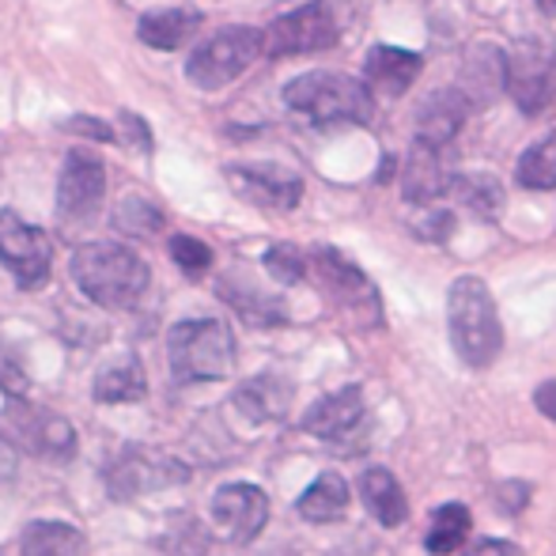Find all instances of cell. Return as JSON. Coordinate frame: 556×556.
<instances>
[{
    "instance_id": "1",
    "label": "cell",
    "mask_w": 556,
    "mask_h": 556,
    "mask_svg": "<svg viewBox=\"0 0 556 556\" xmlns=\"http://www.w3.org/2000/svg\"><path fill=\"white\" fill-rule=\"evenodd\" d=\"M68 273H73L76 288L103 311L137 307L152 280L144 257L125 242H84L73 250Z\"/></svg>"
},
{
    "instance_id": "2",
    "label": "cell",
    "mask_w": 556,
    "mask_h": 556,
    "mask_svg": "<svg viewBox=\"0 0 556 556\" xmlns=\"http://www.w3.org/2000/svg\"><path fill=\"white\" fill-rule=\"evenodd\" d=\"M446 323H451V344L458 359L473 371L496 364L504 349V326H500L496 303L481 277H458L446 292Z\"/></svg>"
},
{
    "instance_id": "3",
    "label": "cell",
    "mask_w": 556,
    "mask_h": 556,
    "mask_svg": "<svg viewBox=\"0 0 556 556\" xmlns=\"http://www.w3.org/2000/svg\"><path fill=\"white\" fill-rule=\"evenodd\" d=\"M175 382H220L235 371V337L220 318H186L167 333Z\"/></svg>"
},
{
    "instance_id": "4",
    "label": "cell",
    "mask_w": 556,
    "mask_h": 556,
    "mask_svg": "<svg viewBox=\"0 0 556 556\" xmlns=\"http://www.w3.org/2000/svg\"><path fill=\"white\" fill-rule=\"evenodd\" d=\"M285 103L318 125H367L375 117V96L367 84L344 73H303L285 88Z\"/></svg>"
},
{
    "instance_id": "5",
    "label": "cell",
    "mask_w": 556,
    "mask_h": 556,
    "mask_svg": "<svg viewBox=\"0 0 556 556\" xmlns=\"http://www.w3.org/2000/svg\"><path fill=\"white\" fill-rule=\"evenodd\" d=\"M265 53V30L257 27H227L201 42L186 61V80L201 91H220L239 80L250 65Z\"/></svg>"
},
{
    "instance_id": "6",
    "label": "cell",
    "mask_w": 556,
    "mask_h": 556,
    "mask_svg": "<svg viewBox=\"0 0 556 556\" xmlns=\"http://www.w3.org/2000/svg\"><path fill=\"white\" fill-rule=\"evenodd\" d=\"M341 42V20L330 0H311L265 27V58H303Z\"/></svg>"
},
{
    "instance_id": "7",
    "label": "cell",
    "mask_w": 556,
    "mask_h": 556,
    "mask_svg": "<svg viewBox=\"0 0 556 556\" xmlns=\"http://www.w3.org/2000/svg\"><path fill=\"white\" fill-rule=\"evenodd\" d=\"M0 425L12 432L15 446H23V451L35 454V458H42V462H58V466H65V462L76 454V428L68 425L61 413L27 402V397L8 402L4 420H0Z\"/></svg>"
},
{
    "instance_id": "8",
    "label": "cell",
    "mask_w": 556,
    "mask_h": 556,
    "mask_svg": "<svg viewBox=\"0 0 556 556\" xmlns=\"http://www.w3.org/2000/svg\"><path fill=\"white\" fill-rule=\"evenodd\" d=\"M186 481H190V466L155 451V446H140V443L125 446L111 466H106V492H111V500L148 496L155 489H170V484H186Z\"/></svg>"
},
{
    "instance_id": "9",
    "label": "cell",
    "mask_w": 556,
    "mask_h": 556,
    "mask_svg": "<svg viewBox=\"0 0 556 556\" xmlns=\"http://www.w3.org/2000/svg\"><path fill=\"white\" fill-rule=\"evenodd\" d=\"M0 262L15 277V285L35 292L50 280L53 269V242L42 227L27 224L12 208L0 213Z\"/></svg>"
},
{
    "instance_id": "10",
    "label": "cell",
    "mask_w": 556,
    "mask_h": 556,
    "mask_svg": "<svg viewBox=\"0 0 556 556\" xmlns=\"http://www.w3.org/2000/svg\"><path fill=\"white\" fill-rule=\"evenodd\" d=\"M106 198V167L99 155L73 148L58 178V213L68 224H88L99 216Z\"/></svg>"
},
{
    "instance_id": "11",
    "label": "cell",
    "mask_w": 556,
    "mask_h": 556,
    "mask_svg": "<svg viewBox=\"0 0 556 556\" xmlns=\"http://www.w3.org/2000/svg\"><path fill=\"white\" fill-rule=\"evenodd\" d=\"M553 68L556 50L542 38H527L507 53V91L522 114H542L553 99Z\"/></svg>"
},
{
    "instance_id": "12",
    "label": "cell",
    "mask_w": 556,
    "mask_h": 556,
    "mask_svg": "<svg viewBox=\"0 0 556 556\" xmlns=\"http://www.w3.org/2000/svg\"><path fill=\"white\" fill-rule=\"evenodd\" d=\"M208 515H213V527L224 542L250 545L269 522V496L250 481L224 484L208 504Z\"/></svg>"
},
{
    "instance_id": "13",
    "label": "cell",
    "mask_w": 556,
    "mask_h": 556,
    "mask_svg": "<svg viewBox=\"0 0 556 556\" xmlns=\"http://www.w3.org/2000/svg\"><path fill=\"white\" fill-rule=\"evenodd\" d=\"M227 182L239 198H247L257 208L288 213L303 198V178L285 167H273V163H235V167H227Z\"/></svg>"
},
{
    "instance_id": "14",
    "label": "cell",
    "mask_w": 556,
    "mask_h": 556,
    "mask_svg": "<svg viewBox=\"0 0 556 556\" xmlns=\"http://www.w3.org/2000/svg\"><path fill=\"white\" fill-rule=\"evenodd\" d=\"M311 269L318 273L323 288L333 295L337 303H341V307L364 311L371 323H379V292H375L371 280H367L364 273H359L356 265L341 254V250L318 247L315 254H311Z\"/></svg>"
},
{
    "instance_id": "15",
    "label": "cell",
    "mask_w": 556,
    "mask_h": 556,
    "mask_svg": "<svg viewBox=\"0 0 556 556\" xmlns=\"http://www.w3.org/2000/svg\"><path fill=\"white\" fill-rule=\"evenodd\" d=\"M454 170L451 163H446L443 148L428 144V140H413L409 148V160H405L402 167V198L409 201V205H432V201H440L443 193L454 190Z\"/></svg>"
},
{
    "instance_id": "16",
    "label": "cell",
    "mask_w": 556,
    "mask_h": 556,
    "mask_svg": "<svg viewBox=\"0 0 556 556\" xmlns=\"http://www.w3.org/2000/svg\"><path fill=\"white\" fill-rule=\"evenodd\" d=\"M425 73V58L402 46H371L364 58V76L367 88L382 91V96H405L417 84V76Z\"/></svg>"
},
{
    "instance_id": "17",
    "label": "cell",
    "mask_w": 556,
    "mask_h": 556,
    "mask_svg": "<svg viewBox=\"0 0 556 556\" xmlns=\"http://www.w3.org/2000/svg\"><path fill=\"white\" fill-rule=\"evenodd\" d=\"M469 99L462 88H443L435 96H428L417 111V140H428L435 148H446L458 129L466 125V114H469Z\"/></svg>"
},
{
    "instance_id": "18",
    "label": "cell",
    "mask_w": 556,
    "mask_h": 556,
    "mask_svg": "<svg viewBox=\"0 0 556 556\" xmlns=\"http://www.w3.org/2000/svg\"><path fill=\"white\" fill-rule=\"evenodd\" d=\"M359 420H364V390L344 387L311 405L303 417V432H311L315 440H341L352 428H359Z\"/></svg>"
},
{
    "instance_id": "19",
    "label": "cell",
    "mask_w": 556,
    "mask_h": 556,
    "mask_svg": "<svg viewBox=\"0 0 556 556\" xmlns=\"http://www.w3.org/2000/svg\"><path fill=\"white\" fill-rule=\"evenodd\" d=\"M91 394H96L99 405H132V402H144L148 394V379H144V367L132 352L125 356L111 359V364L99 367L96 382H91Z\"/></svg>"
},
{
    "instance_id": "20",
    "label": "cell",
    "mask_w": 556,
    "mask_h": 556,
    "mask_svg": "<svg viewBox=\"0 0 556 556\" xmlns=\"http://www.w3.org/2000/svg\"><path fill=\"white\" fill-rule=\"evenodd\" d=\"M359 500L375 515V522H382L387 530L402 527L409 519V504H405V492L397 484V477L382 466H371L359 473Z\"/></svg>"
},
{
    "instance_id": "21",
    "label": "cell",
    "mask_w": 556,
    "mask_h": 556,
    "mask_svg": "<svg viewBox=\"0 0 556 556\" xmlns=\"http://www.w3.org/2000/svg\"><path fill=\"white\" fill-rule=\"evenodd\" d=\"M23 556H88V538L65 519H35L20 534Z\"/></svg>"
},
{
    "instance_id": "22",
    "label": "cell",
    "mask_w": 556,
    "mask_h": 556,
    "mask_svg": "<svg viewBox=\"0 0 556 556\" xmlns=\"http://www.w3.org/2000/svg\"><path fill=\"white\" fill-rule=\"evenodd\" d=\"M235 409L250 420V425H265V420H280L288 413V402H292V387L277 375H257V379L242 382L235 390Z\"/></svg>"
},
{
    "instance_id": "23",
    "label": "cell",
    "mask_w": 556,
    "mask_h": 556,
    "mask_svg": "<svg viewBox=\"0 0 556 556\" xmlns=\"http://www.w3.org/2000/svg\"><path fill=\"white\" fill-rule=\"evenodd\" d=\"M198 30L201 12H193V8H163V12L140 15L137 23V38L152 50H182Z\"/></svg>"
},
{
    "instance_id": "24",
    "label": "cell",
    "mask_w": 556,
    "mask_h": 556,
    "mask_svg": "<svg viewBox=\"0 0 556 556\" xmlns=\"http://www.w3.org/2000/svg\"><path fill=\"white\" fill-rule=\"evenodd\" d=\"M295 511L307 522H337L349 511V484H344V477L333 473V469L318 473L315 481L307 484V492L295 500Z\"/></svg>"
},
{
    "instance_id": "25",
    "label": "cell",
    "mask_w": 556,
    "mask_h": 556,
    "mask_svg": "<svg viewBox=\"0 0 556 556\" xmlns=\"http://www.w3.org/2000/svg\"><path fill=\"white\" fill-rule=\"evenodd\" d=\"M216 292L224 295L227 303H231L235 311H239V318L242 323H250V326H280L285 323V303L277 300V295H265V292H257L250 280H239V277H224L220 280V288Z\"/></svg>"
},
{
    "instance_id": "26",
    "label": "cell",
    "mask_w": 556,
    "mask_h": 556,
    "mask_svg": "<svg viewBox=\"0 0 556 556\" xmlns=\"http://www.w3.org/2000/svg\"><path fill=\"white\" fill-rule=\"evenodd\" d=\"M454 198L462 201L466 213H473L477 220H496L504 213V186L484 170H466L454 178Z\"/></svg>"
},
{
    "instance_id": "27",
    "label": "cell",
    "mask_w": 556,
    "mask_h": 556,
    "mask_svg": "<svg viewBox=\"0 0 556 556\" xmlns=\"http://www.w3.org/2000/svg\"><path fill=\"white\" fill-rule=\"evenodd\" d=\"M469 530H473V515H469V507L443 504L440 511L432 515V530H428V538H425L428 556H451L454 549H462V542L469 538Z\"/></svg>"
},
{
    "instance_id": "28",
    "label": "cell",
    "mask_w": 556,
    "mask_h": 556,
    "mask_svg": "<svg viewBox=\"0 0 556 556\" xmlns=\"http://www.w3.org/2000/svg\"><path fill=\"white\" fill-rule=\"evenodd\" d=\"M515 178L522 190H556V129L522 152Z\"/></svg>"
},
{
    "instance_id": "29",
    "label": "cell",
    "mask_w": 556,
    "mask_h": 556,
    "mask_svg": "<svg viewBox=\"0 0 556 556\" xmlns=\"http://www.w3.org/2000/svg\"><path fill=\"white\" fill-rule=\"evenodd\" d=\"M114 227L132 235V239H152V235L163 231V208L148 198H125L114 208Z\"/></svg>"
},
{
    "instance_id": "30",
    "label": "cell",
    "mask_w": 556,
    "mask_h": 556,
    "mask_svg": "<svg viewBox=\"0 0 556 556\" xmlns=\"http://www.w3.org/2000/svg\"><path fill=\"white\" fill-rule=\"evenodd\" d=\"M265 273H269L273 280H280V285H300L303 277H307V257H303V250H295L292 242H277V247L265 250Z\"/></svg>"
},
{
    "instance_id": "31",
    "label": "cell",
    "mask_w": 556,
    "mask_h": 556,
    "mask_svg": "<svg viewBox=\"0 0 556 556\" xmlns=\"http://www.w3.org/2000/svg\"><path fill=\"white\" fill-rule=\"evenodd\" d=\"M167 250L186 277H205V273L213 269V250L201 239H193V235H170Z\"/></svg>"
},
{
    "instance_id": "32",
    "label": "cell",
    "mask_w": 556,
    "mask_h": 556,
    "mask_svg": "<svg viewBox=\"0 0 556 556\" xmlns=\"http://www.w3.org/2000/svg\"><path fill=\"white\" fill-rule=\"evenodd\" d=\"M160 545L167 549V556H205L208 534L198 519H182V522L170 519V530L163 534Z\"/></svg>"
},
{
    "instance_id": "33",
    "label": "cell",
    "mask_w": 556,
    "mask_h": 556,
    "mask_svg": "<svg viewBox=\"0 0 556 556\" xmlns=\"http://www.w3.org/2000/svg\"><path fill=\"white\" fill-rule=\"evenodd\" d=\"M454 213L451 208H440V205H425L420 213H413L409 216V227H413V235L417 239H425V242H446L454 235Z\"/></svg>"
},
{
    "instance_id": "34",
    "label": "cell",
    "mask_w": 556,
    "mask_h": 556,
    "mask_svg": "<svg viewBox=\"0 0 556 556\" xmlns=\"http://www.w3.org/2000/svg\"><path fill=\"white\" fill-rule=\"evenodd\" d=\"M0 390L8 394V402L15 397H27L30 379H27V367H23V356L15 344L0 341Z\"/></svg>"
},
{
    "instance_id": "35",
    "label": "cell",
    "mask_w": 556,
    "mask_h": 556,
    "mask_svg": "<svg viewBox=\"0 0 556 556\" xmlns=\"http://www.w3.org/2000/svg\"><path fill=\"white\" fill-rule=\"evenodd\" d=\"M117 122H122L125 129V144L137 148V152H152V129H148L144 122H140L132 111H117Z\"/></svg>"
},
{
    "instance_id": "36",
    "label": "cell",
    "mask_w": 556,
    "mask_h": 556,
    "mask_svg": "<svg viewBox=\"0 0 556 556\" xmlns=\"http://www.w3.org/2000/svg\"><path fill=\"white\" fill-rule=\"evenodd\" d=\"M65 129L68 132H76V137H88V140H114V125H106V122H99V117H91V114H73L65 122Z\"/></svg>"
},
{
    "instance_id": "37",
    "label": "cell",
    "mask_w": 556,
    "mask_h": 556,
    "mask_svg": "<svg viewBox=\"0 0 556 556\" xmlns=\"http://www.w3.org/2000/svg\"><path fill=\"white\" fill-rule=\"evenodd\" d=\"M496 500L504 504V511L519 515L522 507L530 504V484H527V481H504V484L496 489Z\"/></svg>"
},
{
    "instance_id": "38",
    "label": "cell",
    "mask_w": 556,
    "mask_h": 556,
    "mask_svg": "<svg viewBox=\"0 0 556 556\" xmlns=\"http://www.w3.org/2000/svg\"><path fill=\"white\" fill-rule=\"evenodd\" d=\"M462 556H522V549L515 542H504V538H481Z\"/></svg>"
},
{
    "instance_id": "39",
    "label": "cell",
    "mask_w": 556,
    "mask_h": 556,
    "mask_svg": "<svg viewBox=\"0 0 556 556\" xmlns=\"http://www.w3.org/2000/svg\"><path fill=\"white\" fill-rule=\"evenodd\" d=\"M534 405H538V413H542V417H549L556 425V379L542 382V387L534 390Z\"/></svg>"
},
{
    "instance_id": "40",
    "label": "cell",
    "mask_w": 556,
    "mask_h": 556,
    "mask_svg": "<svg viewBox=\"0 0 556 556\" xmlns=\"http://www.w3.org/2000/svg\"><path fill=\"white\" fill-rule=\"evenodd\" d=\"M15 466H20V446L0 432V481H8V477L15 473Z\"/></svg>"
},
{
    "instance_id": "41",
    "label": "cell",
    "mask_w": 556,
    "mask_h": 556,
    "mask_svg": "<svg viewBox=\"0 0 556 556\" xmlns=\"http://www.w3.org/2000/svg\"><path fill=\"white\" fill-rule=\"evenodd\" d=\"M390 178H394V155H387L379 167V182H390Z\"/></svg>"
},
{
    "instance_id": "42",
    "label": "cell",
    "mask_w": 556,
    "mask_h": 556,
    "mask_svg": "<svg viewBox=\"0 0 556 556\" xmlns=\"http://www.w3.org/2000/svg\"><path fill=\"white\" fill-rule=\"evenodd\" d=\"M534 4H538V12H542V15L556 20V0H534Z\"/></svg>"
}]
</instances>
